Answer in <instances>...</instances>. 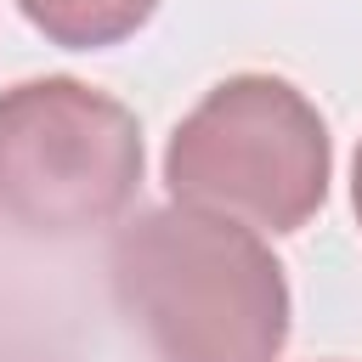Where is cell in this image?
<instances>
[{
    "label": "cell",
    "instance_id": "1",
    "mask_svg": "<svg viewBox=\"0 0 362 362\" xmlns=\"http://www.w3.org/2000/svg\"><path fill=\"white\" fill-rule=\"evenodd\" d=\"M107 288L153 362H277L288 345L283 260L232 215L141 209L107 249Z\"/></svg>",
    "mask_w": 362,
    "mask_h": 362
},
{
    "label": "cell",
    "instance_id": "2",
    "mask_svg": "<svg viewBox=\"0 0 362 362\" xmlns=\"http://www.w3.org/2000/svg\"><path fill=\"white\" fill-rule=\"evenodd\" d=\"M334 175L322 113L277 74L221 79L170 136L164 187L175 204L232 215L255 232H300Z\"/></svg>",
    "mask_w": 362,
    "mask_h": 362
},
{
    "label": "cell",
    "instance_id": "3",
    "mask_svg": "<svg viewBox=\"0 0 362 362\" xmlns=\"http://www.w3.org/2000/svg\"><path fill=\"white\" fill-rule=\"evenodd\" d=\"M141 187L136 113L68 74L0 90V215L28 238L113 226Z\"/></svg>",
    "mask_w": 362,
    "mask_h": 362
},
{
    "label": "cell",
    "instance_id": "4",
    "mask_svg": "<svg viewBox=\"0 0 362 362\" xmlns=\"http://www.w3.org/2000/svg\"><path fill=\"white\" fill-rule=\"evenodd\" d=\"M23 17L62 51H102V45H119L130 40L153 11L158 0H17Z\"/></svg>",
    "mask_w": 362,
    "mask_h": 362
},
{
    "label": "cell",
    "instance_id": "5",
    "mask_svg": "<svg viewBox=\"0 0 362 362\" xmlns=\"http://www.w3.org/2000/svg\"><path fill=\"white\" fill-rule=\"evenodd\" d=\"M351 209H356V226H362V147H356V170H351Z\"/></svg>",
    "mask_w": 362,
    "mask_h": 362
}]
</instances>
